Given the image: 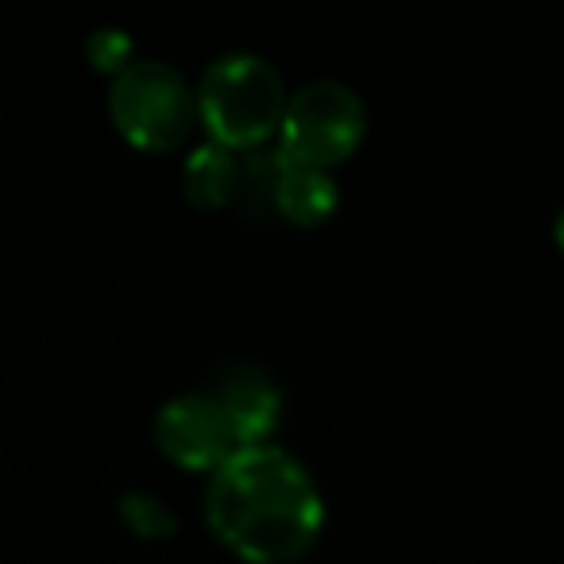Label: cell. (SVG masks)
<instances>
[{
  "instance_id": "cell-1",
  "label": "cell",
  "mask_w": 564,
  "mask_h": 564,
  "mask_svg": "<svg viewBox=\"0 0 564 564\" xmlns=\"http://www.w3.org/2000/svg\"><path fill=\"white\" fill-rule=\"evenodd\" d=\"M213 538L243 564H291L314 549L325 499L306 464L282 445H240L205 487Z\"/></svg>"
},
{
  "instance_id": "cell-2",
  "label": "cell",
  "mask_w": 564,
  "mask_h": 564,
  "mask_svg": "<svg viewBox=\"0 0 564 564\" xmlns=\"http://www.w3.org/2000/svg\"><path fill=\"white\" fill-rule=\"evenodd\" d=\"M194 101L209 143L248 151L279 135L282 112H286V86L267 58L251 51H228L205 66Z\"/></svg>"
},
{
  "instance_id": "cell-3",
  "label": "cell",
  "mask_w": 564,
  "mask_h": 564,
  "mask_svg": "<svg viewBox=\"0 0 564 564\" xmlns=\"http://www.w3.org/2000/svg\"><path fill=\"white\" fill-rule=\"evenodd\" d=\"M109 120L132 148L171 151L197 120L194 89L159 58H132L109 82Z\"/></svg>"
},
{
  "instance_id": "cell-4",
  "label": "cell",
  "mask_w": 564,
  "mask_h": 564,
  "mask_svg": "<svg viewBox=\"0 0 564 564\" xmlns=\"http://www.w3.org/2000/svg\"><path fill=\"white\" fill-rule=\"evenodd\" d=\"M368 135V109L345 82H310L286 97L279 124V155L294 166L333 171L352 159Z\"/></svg>"
},
{
  "instance_id": "cell-5",
  "label": "cell",
  "mask_w": 564,
  "mask_h": 564,
  "mask_svg": "<svg viewBox=\"0 0 564 564\" xmlns=\"http://www.w3.org/2000/svg\"><path fill=\"white\" fill-rule=\"evenodd\" d=\"M155 445L186 471H213L236 453V433L213 394H174L155 414Z\"/></svg>"
},
{
  "instance_id": "cell-6",
  "label": "cell",
  "mask_w": 564,
  "mask_h": 564,
  "mask_svg": "<svg viewBox=\"0 0 564 564\" xmlns=\"http://www.w3.org/2000/svg\"><path fill=\"white\" fill-rule=\"evenodd\" d=\"M267 174V194L282 220H291L299 228H314L337 213V182L329 171H314V166H294L274 151L271 159H263Z\"/></svg>"
},
{
  "instance_id": "cell-7",
  "label": "cell",
  "mask_w": 564,
  "mask_h": 564,
  "mask_svg": "<svg viewBox=\"0 0 564 564\" xmlns=\"http://www.w3.org/2000/svg\"><path fill=\"white\" fill-rule=\"evenodd\" d=\"M213 402L228 417L236 433V445H263L279 422V387L259 368H232L220 376Z\"/></svg>"
},
{
  "instance_id": "cell-8",
  "label": "cell",
  "mask_w": 564,
  "mask_h": 564,
  "mask_svg": "<svg viewBox=\"0 0 564 564\" xmlns=\"http://www.w3.org/2000/svg\"><path fill=\"white\" fill-rule=\"evenodd\" d=\"M243 186V166L236 151L217 148V143H202L189 151L186 166H182V189H186L189 205L197 209H220L228 205Z\"/></svg>"
},
{
  "instance_id": "cell-9",
  "label": "cell",
  "mask_w": 564,
  "mask_h": 564,
  "mask_svg": "<svg viewBox=\"0 0 564 564\" xmlns=\"http://www.w3.org/2000/svg\"><path fill=\"white\" fill-rule=\"evenodd\" d=\"M120 518H124L128 530L140 533V538H171L174 525H178L174 510L151 491H128L124 499H120Z\"/></svg>"
},
{
  "instance_id": "cell-10",
  "label": "cell",
  "mask_w": 564,
  "mask_h": 564,
  "mask_svg": "<svg viewBox=\"0 0 564 564\" xmlns=\"http://www.w3.org/2000/svg\"><path fill=\"white\" fill-rule=\"evenodd\" d=\"M86 55H89V63H94V70L120 74L132 63V40H128L120 28H97L86 40Z\"/></svg>"
},
{
  "instance_id": "cell-11",
  "label": "cell",
  "mask_w": 564,
  "mask_h": 564,
  "mask_svg": "<svg viewBox=\"0 0 564 564\" xmlns=\"http://www.w3.org/2000/svg\"><path fill=\"white\" fill-rule=\"evenodd\" d=\"M553 240H556V248L564 251V209L556 213V225H553Z\"/></svg>"
}]
</instances>
